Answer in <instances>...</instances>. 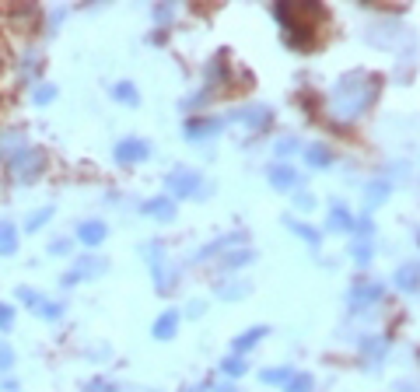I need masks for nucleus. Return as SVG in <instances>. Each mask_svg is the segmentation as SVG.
I'll return each mask as SVG.
<instances>
[{
    "mask_svg": "<svg viewBox=\"0 0 420 392\" xmlns=\"http://www.w3.org/2000/svg\"><path fill=\"white\" fill-rule=\"evenodd\" d=\"M88 392H112V385H109V382H91Z\"/></svg>",
    "mask_w": 420,
    "mask_h": 392,
    "instance_id": "37",
    "label": "nucleus"
},
{
    "mask_svg": "<svg viewBox=\"0 0 420 392\" xmlns=\"http://www.w3.org/2000/svg\"><path fill=\"white\" fill-rule=\"evenodd\" d=\"M354 224H357V221H354V214H350L347 207L336 203V207L329 210V228H333V231H354Z\"/></svg>",
    "mask_w": 420,
    "mask_h": 392,
    "instance_id": "16",
    "label": "nucleus"
},
{
    "mask_svg": "<svg viewBox=\"0 0 420 392\" xmlns=\"http://www.w3.org/2000/svg\"><path fill=\"white\" fill-rule=\"evenodd\" d=\"M284 385H287V392H312L315 378H312V375H305V371H298V375H291Z\"/></svg>",
    "mask_w": 420,
    "mask_h": 392,
    "instance_id": "21",
    "label": "nucleus"
},
{
    "mask_svg": "<svg viewBox=\"0 0 420 392\" xmlns=\"http://www.w3.org/2000/svg\"><path fill=\"white\" fill-rule=\"evenodd\" d=\"M291 375H294V371H291V368H270V371H263V375H260V378H263V382H267V385H284V382H287V378H291Z\"/></svg>",
    "mask_w": 420,
    "mask_h": 392,
    "instance_id": "25",
    "label": "nucleus"
},
{
    "mask_svg": "<svg viewBox=\"0 0 420 392\" xmlns=\"http://www.w3.org/2000/svg\"><path fill=\"white\" fill-rule=\"evenodd\" d=\"M277 151H280V154H294V151H298V140H291V137H284V140L277 144Z\"/></svg>",
    "mask_w": 420,
    "mask_h": 392,
    "instance_id": "32",
    "label": "nucleus"
},
{
    "mask_svg": "<svg viewBox=\"0 0 420 392\" xmlns=\"http://www.w3.org/2000/svg\"><path fill=\"white\" fill-rule=\"evenodd\" d=\"M36 315H43V319H60V315H63V305H57V301H50V298H36Z\"/></svg>",
    "mask_w": 420,
    "mask_h": 392,
    "instance_id": "20",
    "label": "nucleus"
},
{
    "mask_svg": "<svg viewBox=\"0 0 420 392\" xmlns=\"http://www.w3.org/2000/svg\"><path fill=\"white\" fill-rule=\"evenodd\" d=\"M364 350H368V354H378V357H382V354H385V343H375V336H368Z\"/></svg>",
    "mask_w": 420,
    "mask_h": 392,
    "instance_id": "33",
    "label": "nucleus"
},
{
    "mask_svg": "<svg viewBox=\"0 0 420 392\" xmlns=\"http://www.w3.org/2000/svg\"><path fill=\"white\" fill-rule=\"evenodd\" d=\"M396 284L403 291H420V263H403L396 270Z\"/></svg>",
    "mask_w": 420,
    "mask_h": 392,
    "instance_id": "14",
    "label": "nucleus"
},
{
    "mask_svg": "<svg viewBox=\"0 0 420 392\" xmlns=\"http://www.w3.org/2000/svg\"><path fill=\"white\" fill-rule=\"evenodd\" d=\"M354 263H357V266H368V263H371V245H368V242H357V245H354Z\"/></svg>",
    "mask_w": 420,
    "mask_h": 392,
    "instance_id": "26",
    "label": "nucleus"
},
{
    "mask_svg": "<svg viewBox=\"0 0 420 392\" xmlns=\"http://www.w3.org/2000/svg\"><path fill=\"white\" fill-rule=\"evenodd\" d=\"M263 336H267V326H253V329L239 333V336H235V354L242 357V354H246V350H253V347H256Z\"/></svg>",
    "mask_w": 420,
    "mask_h": 392,
    "instance_id": "15",
    "label": "nucleus"
},
{
    "mask_svg": "<svg viewBox=\"0 0 420 392\" xmlns=\"http://www.w3.org/2000/svg\"><path fill=\"white\" fill-rule=\"evenodd\" d=\"M221 126H225L221 119H210V116H207V119H189V123H186V137H189V140H200V137H210V133H221Z\"/></svg>",
    "mask_w": 420,
    "mask_h": 392,
    "instance_id": "8",
    "label": "nucleus"
},
{
    "mask_svg": "<svg viewBox=\"0 0 420 392\" xmlns=\"http://www.w3.org/2000/svg\"><path fill=\"white\" fill-rule=\"evenodd\" d=\"M50 217H53V207H43V210H32V214H29V221H25V228H29V231H39V228H43V224L50 221Z\"/></svg>",
    "mask_w": 420,
    "mask_h": 392,
    "instance_id": "24",
    "label": "nucleus"
},
{
    "mask_svg": "<svg viewBox=\"0 0 420 392\" xmlns=\"http://www.w3.org/2000/svg\"><path fill=\"white\" fill-rule=\"evenodd\" d=\"M144 214H147V217H158V221H172V217H175V200L154 196V200L144 203Z\"/></svg>",
    "mask_w": 420,
    "mask_h": 392,
    "instance_id": "10",
    "label": "nucleus"
},
{
    "mask_svg": "<svg viewBox=\"0 0 420 392\" xmlns=\"http://www.w3.org/2000/svg\"><path fill=\"white\" fill-rule=\"evenodd\" d=\"M267 179H270L273 189H294V186L301 182V175H298L291 165H273V168L267 172Z\"/></svg>",
    "mask_w": 420,
    "mask_h": 392,
    "instance_id": "6",
    "label": "nucleus"
},
{
    "mask_svg": "<svg viewBox=\"0 0 420 392\" xmlns=\"http://www.w3.org/2000/svg\"><path fill=\"white\" fill-rule=\"evenodd\" d=\"M333 161V151L326 147V144H315V147H308V165L312 168H326Z\"/></svg>",
    "mask_w": 420,
    "mask_h": 392,
    "instance_id": "18",
    "label": "nucleus"
},
{
    "mask_svg": "<svg viewBox=\"0 0 420 392\" xmlns=\"http://www.w3.org/2000/svg\"><path fill=\"white\" fill-rule=\"evenodd\" d=\"M312 203H315V200H312V196H308V193H301V196H298V207H301V210H308V207H312Z\"/></svg>",
    "mask_w": 420,
    "mask_h": 392,
    "instance_id": "38",
    "label": "nucleus"
},
{
    "mask_svg": "<svg viewBox=\"0 0 420 392\" xmlns=\"http://www.w3.org/2000/svg\"><path fill=\"white\" fill-rule=\"evenodd\" d=\"M221 368H225V375H228V378H242V375H246V361H242L239 354L225 357V361H221Z\"/></svg>",
    "mask_w": 420,
    "mask_h": 392,
    "instance_id": "22",
    "label": "nucleus"
},
{
    "mask_svg": "<svg viewBox=\"0 0 420 392\" xmlns=\"http://www.w3.org/2000/svg\"><path fill=\"white\" fill-rule=\"evenodd\" d=\"M193 392H203V389H193Z\"/></svg>",
    "mask_w": 420,
    "mask_h": 392,
    "instance_id": "40",
    "label": "nucleus"
},
{
    "mask_svg": "<svg viewBox=\"0 0 420 392\" xmlns=\"http://www.w3.org/2000/svg\"><path fill=\"white\" fill-rule=\"evenodd\" d=\"M32 99H36L39 106H46V102H53V99H57V92H53V85H39Z\"/></svg>",
    "mask_w": 420,
    "mask_h": 392,
    "instance_id": "27",
    "label": "nucleus"
},
{
    "mask_svg": "<svg viewBox=\"0 0 420 392\" xmlns=\"http://www.w3.org/2000/svg\"><path fill=\"white\" fill-rule=\"evenodd\" d=\"M105 235H109V228H105L102 221H84V224L77 228V238H81L84 245H91V249H95V245H102V242H105Z\"/></svg>",
    "mask_w": 420,
    "mask_h": 392,
    "instance_id": "11",
    "label": "nucleus"
},
{
    "mask_svg": "<svg viewBox=\"0 0 420 392\" xmlns=\"http://www.w3.org/2000/svg\"><path fill=\"white\" fill-rule=\"evenodd\" d=\"M354 231H357L361 238H368V235H371V221H368V217H364V221H357V228H354Z\"/></svg>",
    "mask_w": 420,
    "mask_h": 392,
    "instance_id": "35",
    "label": "nucleus"
},
{
    "mask_svg": "<svg viewBox=\"0 0 420 392\" xmlns=\"http://www.w3.org/2000/svg\"><path fill=\"white\" fill-rule=\"evenodd\" d=\"M112 95H116L119 102H126V106H137V102H140V95L133 92V85H130V81H123V85H116V88H112Z\"/></svg>",
    "mask_w": 420,
    "mask_h": 392,
    "instance_id": "23",
    "label": "nucleus"
},
{
    "mask_svg": "<svg viewBox=\"0 0 420 392\" xmlns=\"http://www.w3.org/2000/svg\"><path fill=\"white\" fill-rule=\"evenodd\" d=\"M270 109L267 106H246V109H239V123H246V126H253V130H263V126H270Z\"/></svg>",
    "mask_w": 420,
    "mask_h": 392,
    "instance_id": "5",
    "label": "nucleus"
},
{
    "mask_svg": "<svg viewBox=\"0 0 420 392\" xmlns=\"http://www.w3.org/2000/svg\"><path fill=\"white\" fill-rule=\"evenodd\" d=\"M4 60H8V50H4V43H0V67H4Z\"/></svg>",
    "mask_w": 420,
    "mask_h": 392,
    "instance_id": "39",
    "label": "nucleus"
},
{
    "mask_svg": "<svg viewBox=\"0 0 420 392\" xmlns=\"http://www.w3.org/2000/svg\"><path fill=\"white\" fill-rule=\"evenodd\" d=\"M175 329H179V312L175 308H168V312H161L154 319V340H172Z\"/></svg>",
    "mask_w": 420,
    "mask_h": 392,
    "instance_id": "12",
    "label": "nucleus"
},
{
    "mask_svg": "<svg viewBox=\"0 0 420 392\" xmlns=\"http://www.w3.org/2000/svg\"><path fill=\"white\" fill-rule=\"evenodd\" d=\"M43 168H46V154L36 151V147H25L18 158H11V179L15 182H32V179H39Z\"/></svg>",
    "mask_w": 420,
    "mask_h": 392,
    "instance_id": "2",
    "label": "nucleus"
},
{
    "mask_svg": "<svg viewBox=\"0 0 420 392\" xmlns=\"http://www.w3.org/2000/svg\"><path fill=\"white\" fill-rule=\"evenodd\" d=\"M22 151H25V133L22 130L0 133V158H18Z\"/></svg>",
    "mask_w": 420,
    "mask_h": 392,
    "instance_id": "9",
    "label": "nucleus"
},
{
    "mask_svg": "<svg viewBox=\"0 0 420 392\" xmlns=\"http://www.w3.org/2000/svg\"><path fill=\"white\" fill-rule=\"evenodd\" d=\"M225 263H228L232 270H235V266H246V263H253V252H249V249H242V252H232Z\"/></svg>",
    "mask_w": 420,
    "mask_h": 392,
    "instance_id": "29",
    "label": "nucleus"
},
{
    "mask_svg": "<svg viewBox=\"0 0 420 392\" xmlns=\"http://www.w3.org/2000/svg\"><path fill=\"white\" fill-rule=\"evenodd\" d=\"M364 196H368V207H378V203L389 196V182H385V179H382V182H368Z\"/></svg>",
    "mask_w": 420,
    "mask_h": 392,
    "instance_id": "19",
    "label": "nucleus"
},
{
    "mask_svg": "<svg viewBox=\"0 0 420 392\" xmlns=\"http://www.w3.org/2000/svg\"><path fill=\"white\" fill-rule=\"evenodd\" d=\"M15 326V308L0 301V329H11Z\"/></svg>",
    "mask_w": 420,
    "mask_h": 392,
    "instance_id": "31",
    "label": "nucleus"
},
{
    "mask_svg": "<svg viewBox=\"0 0 420 392\" xmlns=\"http://www.w3.org/2000/svg\"><path fill=\"white\" fill-rule=\"evenodd\" d=\"M382 284H375V280H361V284H354L350 287V301L354 305H371V301H382Z\"/></svg>",
    "mask_w": 420,
    "mask_h": 392,
    "instance_id": "7",
    "label": "nucleus"
},
{
    "mask_svg": "<svg viewBox=\"0 0 420 392\" xmlns=\"http://www.w3.org/2000/svg\"><path fill=\"white\" fill-rule=\"evenodd\" d=\"M168 189H172V196L189 200V196H196V193L203 189V179H200V172L179 168V172H172V175H168Z\"/></svg>",
    "mask_w": 420,
    "mask_h": 392,
    "instance_id": "3",
    "label": "nucleus"
},
{
    "mask_svg": "<svg viewBox=\"0 0 420 392\" xmlns=\"http://www.w3.org/2000/svg\"><path fill=\"white\" fill-rule=\"evenodd\" d=\"M11 364H15V350H11L4 340H0V371H8Z\"/></svg>",
    "mask_w": 420,
    "mask_h": 392,
    "instance_id": "30",
    "label": "nucleus"
},
{
    "mask_svg": "<svg viewBox=\"0 0 420 392\" xmlns=\"http://www.w3.org/2000/svg\"><path fill=\"white\" fill-rule=\"evenodd\" d=\"M291 231H294V235H301V238H305V242H312V245L319 242V231H312V224H291Z\"/></svg>",
    "mask_w": 420,
    "mask_h": 392,
    "instance_id": "28",
    "label": "nucleus"
},
{
    "mask_svg": "<svg viewBox=\"0 0 420 392\" xmlns=\"http://www.w3.org/2000/svg\"><path fill=\"white\" fill-rule=\"evenodd\" d=\"M67 249H70V242H67V238H60V242H53V245H50V252H57V256H60V252H67Z\"/></svg>",
    "mask_w": 420,
    "mask_h": 392,
    "instance_id": "36",
    "label": "nucleus"
},
{
    "mask_svg": "<svg viewBox=\"0 0 420 392\" xmlns=\"http://www.w3.org/2000/svg\"><path fill=\"white\" fill-rule=\"evenodd\" d=\"M18 249V231L11 221H0V256H15Z\"/></svg>",
    "mask_w": 420,
    "mask_h": 392,
    "instance_id": "17",
    "label": "nucleus"
},
{
    "mask_svg": "<svg viewBox=\"0 0 420 392\" xmlns=\"http://www.w3.org/2000/svg\"><path fill=\"white\" fill-rule=\"evenodd\" d=\"M378 88H382V78L368 74V71H354V74L340 78V85L333 88V112L343 116V119L361 116L364 109H371Z\"/></svg>",
    "mask_w": 420,
    "mask_h": 392,
    "instance_id": "1",
    "label": "nucleus"
},
{
    "mask_svg": "<svg viewBox=\"0 0 420 392\" xmlns=\"http://www.w3.org/2000/svg\"><path fill=\"white\" fill-rule=\"evenodd\" d=\"M98 270H105L102 259H81L70 273H63V287H70V284H77L81 277H91V273H98Z\"/></svg>",
    "mask_w": 420,
    "mask_h": 392,
    "instance_id": "13",
    "label": "nucleus"
},
{
    "mask_svg": "<svg viewBox=\"0 0 420 392\" xmlns=\"http://www.w3.org/2000/svg\"><path fill=\"white\" fill-rule=\"evenodd\" d=\"M147 154H151V144H144L140 137H126V140L116 144V161H119V165H137V161H144Z\"/></svg>",
    "mask_w": 420,
    "mask_h": 392,
    "instance_id": "4",
    "label": "nucleus"
},
{
    "mask_svg": "<svg viewBox=\"0 0 420 392\" xmlns=\"http://www.w3.org/2000/svg\"><path fill=\"white\" fill-rule=\"evenodd\" d=\"M154 18H158V22H168V18H172V4H161V8L154 11Z\"/></svg>",
    "mask_w": 420,
    "mask_h": 392,
    "instance_id": "34",
    "label": "nucleus"
}]
</instances>
